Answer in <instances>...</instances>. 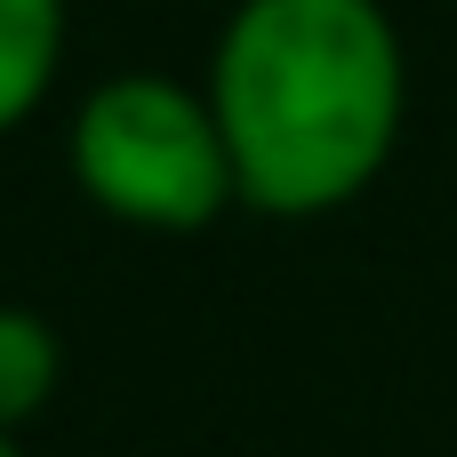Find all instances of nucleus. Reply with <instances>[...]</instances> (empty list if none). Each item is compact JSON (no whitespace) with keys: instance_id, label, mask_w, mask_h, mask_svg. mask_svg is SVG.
Segmentation results:
<instances>
[{"instance_id":"1","label":"nucleus","mask_w":457,"mask_h":457,"mask_svg":"<svg viewBox=\"0 0 457 457\" xmlns=\"http://www.w3.org/2000/svg\"><path fill=\"white\" fill-rule=\"evenodd\" d=\"M217 129L257 209L313 217L361 193L402 120V56L370 0H249L217 48Z\"/></svg>"},{"instance_id":"2","label":"nucleus","mask_w":457,"mask_h":457,"mask_svg":"<svg viewBox=\"0 0 457 457\" xmlns=\"http://www.w3.org/2000/svg\"><path fill=\"white\" fill-rule=\"evenodd\" d=\"M80 185L137 225H209L233 193V153L217 112H201L169 80H112L88 96L72 129Z\"/></svg>"},{"instance_id":"4","label":"nucleus","mask_w":457,"mask_h":457,"mask_svg":"<svg viewBox=\"0 0 457 457\" xmlns=\"http://www.w3.org/2000/svg\"><path fill=\"white\" fill-rule=\"evenodd\" d=\"M56 386V337L32 313H0V426L32 418Z\"/></svg>"},{"instance_id":"5","label":"nucleus","mask_w":457,"mask_h":457,"mask_svg":"<svg viewBox=\"0 0 457 457\" xmlns=\"http://www.w3.org/2000/svg\"><path fill=\"white\" fill-rule=\"evenodd\" d=\"M0 457H16V442H8V426H0Z\"/></svg>"},{"instance_id":"3","label":"nucleus","mask_w":457,"mask_h":457,"mask_svg":"<svg viewBox=\"0 0 457 457\" xmlns=\"http://www.w3.org/2000/svg\"><path fill=\"white\" fill-rule=\"evenodd\" d=\"M56 64V0H0V129L24 120Z\"/></svg>"}]
</instances>
